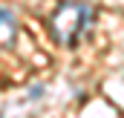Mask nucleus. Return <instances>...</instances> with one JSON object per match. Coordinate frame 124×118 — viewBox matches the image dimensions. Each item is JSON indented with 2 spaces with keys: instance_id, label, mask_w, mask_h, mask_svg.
<instances>
[{
  "instance_id": "f03ea898",
  "label": "nucleus",
  "mask_w": 124,
  "mask_h": 118,
  "mask_svg": "<svg viewBox=\"0 0 124 118\" xmlns=\"http://www.w3.org/2000/svg\"><path fill=\"white\" fill-rule=\"evenodd\" d=\"M15 35H17L15 17H12L6 9H0V46H9V43L15 40Z\"/></svg>"
},
{
  "instance_id": "f257e3e1",
  "label": "nucleus",
  "mask_w": 124,
  "mask_h": 118,
  "mask_svg": "<svg viewBox=\"0 0 124 118\" xmlns=\"http://www.w3.org/2000/svg\"><path fill=\"white\" fill-rule=\"evenodd\" d=\"M90 20H93V6H87L81 0H69V3L58 6V12L52 15V32H55V37L61 43L69 46L90 26Z\"/></svg>"
}]
</instances>
